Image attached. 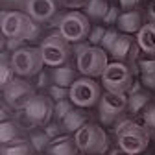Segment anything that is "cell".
Wrapping results in <instances>:
<instances>
[{"label": "cell", "instance_id": "obj_38", "mask_svg": "<svg viewBox=\"0 0 155 155\" xmlns=\"http://www.w3.org/2000/svg\"><path fill=\"white\" fill-rule=\"evenodd\" d=\"M109 155H133V153H129V151H126L122 148H114V150L109 151Z\"/></svg>", "mask_w": 155, "mask_h": 155}, {"label": "cell", "instance_id": "obj_20", "mask_svg": "<svg viewBox=\"0 0 155 155\" xmlns=\"http://www.w3.org/2000/svg\"><path fill=\"white\" fill-rule=\"evenodd\" d=\"M52 81L54 85H61V87H72V83L76 81V70L68 65L63 67H55L52 70Z\"/></svg>", "mask_w": 155, "mask_h": 155}, {"label": "cell", "instance_id": "obj_26", "mask_svg": "<svg viewBox=\"0 0 155 155\" xmlns=\"http://www.w3.org/2000/svg\"><path fill=\"white\" fill-rule=\"evenodd\" d=\"M13 74H15V70H13V67H11V61H8V57H6V54H4V55H2V78H0L2 89H4L6 85H9V83L15 80Z\"/></svg>", "mask_w": 155, "mask_h": 155}, {"label": "cell", "instance_id": "obj_34", "mask_svg": "<svg viewBox=\"0 0 155 155\" xmlns=\"http://www.w3.org/2000/svg\"><path fill=\"white\" fill-rule=\"evenodd\" d=\"M140 83L148 89H155V74H140Z\"/></svg>", "mask_w": 155, "mask_h": 155}, {"label": "cell", "instance_id": "obj_4", "mask_svg": "<svg viewBox=\"0 0 155 155\" xmlns=\"http://www.w3.org/2000/svg\"><path fill=\"white\" fill-rule=\"evenodd\" d=\"M76 144L85 155H105L109 148L107 133L98 124H85L78 133H74Z\"/></svg>", "mask_w": 155, "mask_h": 155}, {"label": "cell", "instance_id": "obj_21", "mask_svg": "<svg viewBox=\"0 0 155 155\" xmlns=\"http://www.w3.org/2000/svg\"><path fill=\"white\" fill-rule=\"evenodd\" d=\"M150 104V94L144 91L139 92H129V100H127V111L131 114H140Z\"/></svg>", "mask_w": 155, "mask_h": 155}, {"label": "cell", "instance_id": "obj_25", "mask_svg": "<svg viewBox=\"0 0 155 155\" xmlns=\"http://www.w3.org/2000/svg\"><path fill=\"white\" fill-rule=\"evenodd\" d=\"M70 111H72V100L70 98H65V100L55 102V105H54V116H55V120L57 122L63 120Z\"/></svg>", "mask_w": 155, "mask_h": 155}, {"label": "cell", "instance_id": "obj_3", "mask_svg": "<svg viewBox=\"0 0 155 155\" xmlns=\"http://www.w3.org/2000/svg\"><path fill=\"white\" fill-rule=\"evenodd\" d=\"M76 67L87 78L104 76L109 65V54L102 46L94 45H78L76 46Z\"/></svg>", "mask_w": 155, "mask_h": 155}, {"label": "cell", "instance_id": "obj_17", "mask_svg": "<svg viewBox=\"0 0 155 155\" xmlns=\"http://www.w3.org/2000/svg\"><path fill=\"white\" fill-rule=\"evenodd\" d=\"M135 43H137V41H135L129 33H120V37L116 39V43H114V46L111 48L109 55L113 57L114 61H122L124 63L129 57V52H131V48H133Z\"/></svg>", "mask_w": 155, "mask_h": 155}, {"label": "cell", "instance_id": "obj_19", "mask_svg": "<svg viewBox=\"0 0 155 155\" xmlns=\"http://www.w3.org/2000/svg\"><path fill=\"white\" fill-rule=\"evenodd\" d=\"M85 124H87V114L81 109H72L61 120V126L65 127V133H78Z\"/></svg>", "mask_w": 155, "mask_h": 155}, {"label": "cell", "instance_id": "obj_7", "mask_svg": "<svg viewBox=\"0 0 155 155\" xmlns=\"http://www.w3.org/2000/svg\"><path fill=\"white\" fill-rule=\"evenodd\" d=\"M57 30L68 43H81L91 35V18L81 11H68L59 18Z\"/></svg>", "mask_w": 155, "mask_h": 155}, {"label": "cell", "instance_id": "obj_6", "mask_svg": "<svg viewBox=\"0 0 155 155\" xmlns=\"http://www.w3.org/2000/svg\"><path fill=\"white\" fill-rule=\"evenodd\" d=\"M41 48V54H43V59H45V65L46 67H63L70 55V43L61 35V31H52L48 33L43 43L39 45Z\"/></svg>", "mask_w": 155, "mask_h": 155}, {"label": "cell", "instance_id": "obj_40", "mask_svg": "<svg viewBox=\"0 0 155 155\" xmlns=\"http://www.w3.org/2000/svg\"><path fill=\"white\" fill-rule=\"evenodd\" d=\"M140 155H150V153H146V151H144V153H140Z\"/></svg>", "mask_w": 155, "mask_h": 155}, {"label": "cell", "instance_id": "obj_35", "mask_svg": "<svg viewBox=\"0 0 155 155\" xmlns=\"http://www.w3.org/2000/svg\"><path fill=\"white\" fill-rule=\"evenodd\" d=\"M67 8H85L89 4V0H61Z\"/></svg>", "mask_w": 155, "mask_h": 155}, {"label": "cell", "instance_id": "obj_9", "mask_svg": "<svg viewBox=\"0 0 155 155\" xmlns=\"http://www.w3.org/2000/svg\"><path fill=\"white\" fill-rule=\"evenodd\" d=\"M102 87L96 83L92 78H78L70 87V100L74 105H78L80 109L83 107H92L96 104H100L102 98Z\"/></svg>", "mask_w": 155, "mask_h": 155}, {"label": "cell", "instance_id": "obj_36", "mask_svg": "<svg viewBox=\"0 0 155 155\" xmlns=\"http://www.w3.org/2000/svg\"><path fill=\"white\" fill-rule=\"evenodd\" d=\"M120 2V8H124L126 11H131L133 8H137L140 0H118Z\"/></svg>", "mask_w": 155, "mask_h": 155}, {"label": "cell", "instance_id": "obj_31", "mask_svg": "<svg viewBox=\"0 0 155 155\" xmlns=\"http://www.w3.org/2000/svg\"><path fill=\"white\" fill-rule=\"evenodd\" d=\"M105 28H102V26H94L92 30H91V35H89V43L91 45H94V46H98V45H102V41H104V37H105Z\"/></svg>", "mask_w": 155, "mask_h": 155}, {"label": "cell", "instance_id": "obj_2", "mask_svg": "<svg viewBox=\"0 0 155 155\" xmlns=\"http://www.w3.org/2000/svg\"><path fill=\"white\" fill-rule=\"evenodd\" d=\"M2 33L9 41H31L39 35V26L28 13L22 11H2Z\"/></svg>", "mask_w": 155, "mask_h": 155}, {"label": "cell", "instance_id": "obj_39", "mask_svg": "<svg viewBox=\"0 0 155 155\" xmlns=\"http://www.w3.org/2000/svg\"><path fill=\"white\" fill-rule=\"evenodd\" d=\"M39 87H45L46 85V76L45 74H41V76H39V83H37Z\"/></svg>", "mask_w": 155, "mask_h": 155}, {"label": "cell", "instance_id": "obj_33", "mask_svg": "<svg viewBox=\"0 0 155 155\" xmlns=\"http://www.w3.org/2000/svg\"><path fill=\"white\" fill-rule=\"evenodd\" d=\"M118 18H120V13H118V8L116 6H111L105 18H104V22L105 24H114V22H118Z\"/></svg>", "mask_w": 155, "mask_h": 155}, {"label": "cell", "instance_id": "obj_13", "mask_svg": "<svg viewBox=\"0 0 155 155\" xmlns=\"http://www.w3.org/2000/svg\"><path fill=\"white\" fill-rule=\"evenodd\" d=\"M55 0H26V13L35 22H48L55 17Z\"/></svg>", "mask_w": 155, "mask_h": 155}, {"label": "cell", "instance_id": "obj_27", "mask_svg": "<svg viewBox=\"0 0 155 155\" xmlns=\"http://www.w3.org/2000/svg\"><path fill=\"white\" fill-rule=\"evenodd\" d=\"M48 94L50 98L59 102V100H65V98H70V89L68 87H61V85H52L48 89Z\"/></svg>", "mask_w": 155, "mask_h": 155}, {"label": "cell", "instance_id": "obj_12", "mask_svg": "<svg viewBox=\"0 0 155 155\" xmlns=\"http://www.w3.org/2000/svg\"><path fill=\"white\" fill-rule=\"evenodd\" d=\"M54 105L48 96L43 94H35L31 102L22 109V116L26 124H30V127H37V126H46L50 122V118L54 116Z\"/></svg>", "mask_w": 155, "mask_h": 155}, {"label": "cell", "instance_id": "obj_5", "mask_svg": "<svg viewBox=\"0 0 155 155\" xmlns=\"http://www.w3.org/2000/svg\"><path fill=\"white\" fill-rule=\"evenodd\" d=\"M11 67L17 76L21 78H31L43 70L45 59L39 46H21L18 50L11 52Z\"/></svg>", "mask_w": 155, "mask_h": 155}, {"label": "cell", "instance_id": "obj_15", "mask_svg": "<svg viewBox=\"0 0 155 155\" xmlns=\"http://www.w3.org/2000/svg\"><path fill=\"white\" fill-rule=\"evenodd\" d=\"M135 39L144 55H155V22H146Z\"/></svg>", "mask_w": 155, "mask_h": 155}, {"label": "cell", "instance_id": "obj_8", "mask_svg": "<svg viewBox=\"0 0 155 155\" xmlns=\"http://www.w3.org/2000/svg\"><path fill=\"white\" fill-rule=\"evenodd\" d=\"M133 68L122 61H113L107 65L104 76H102V85L105 91L111 92H127L133 87Z\"/></svg>", "mask_w": 155, "mask_h": 155}, {"label": "cell", "instance_id": "obj_30", "mask_svg": "<svg viewBox=\"0 0 155 155\" xmlns=\"http://www.w3.org/2000/svg\"><path fill=\"white\" fill-rule=\"evenodd\" d=\"M118 37H120V33L116 31V30H107V31H105V37H104V41H102V45H100V46L109 54V52H111V48L114 46V43H116V39H118Z\"/></svg>", "mask_w": 155, "mask_h": 155}, {"label": "cell", "instance_id": "obj_32", "mask_svg": "<svg viewBox=\"0 0 155 155\" xmlns=\"http://www.w3.org/2000/svg\"><path fill=\"white\" fill-rule=\"evenodd\" d=\"M45 131H46V135H48V137L52 139V140H55V139H59V137H63V131H65V127L63 126H59V124H46L45 126Z\"/></svg>", "mask_w": 155, "mask_h": 155}, {"label": "cell", "instance_id": "obj_1", "mask_svg": "<svg viewBox=\"0 0 155 155\" xmlns=\"http://www.w3.org/2000/svg\"><path fill=\"white\" fill-rule=\"evenodd\" d=\"M113 131L116 135V142L118 148L133 153V155H140L146 151L150 144V129L144 124H139L135 120L124 118L120 122H116L113 126Z\"/></svg>", "mask_w": 155, "mask_h": 155}, {"label": "cell", "instance_id": "obj_29", "mask_svg": "<svg viewBox=\"0 0 155 155\" xmlns=\"http://www.w3.org/2000/svg\"><path fill=\"white\" fill-rule=\"evenodd\" d=\"M142 122L150 131L155 133V104H150L146 107V111L142 113Z\"/></svg>", "mask_w": 155, "mask_h": 155}, {"label": "cell", "instance_id": "obj_11", "mask_svg": "<svg viewBox=\"0 0 155 155\" xmlns=\"http://www.w3.org/2000/svg\"><path fill=\"white\" fill-rule=\"evenodd\" d=\"M2 94H4V102L11 109L22 111L31 102V98H33L37 92H35L33 85L30 81H26L24 78H15L9 85H6L2 89Z\"/></svg>", "mask_w": 155, "mask_h": 155}, {"label": "cell", "instance_id": "obj_16", "mask_svg": "<svg viewBox=\"0 0 155 155\" xmlns=\"http://www.w3.org/2000/svg\"><path fill=\"white\" fill-rule=\"evenodd\" d=\"M46 151H48V155H78L80 148L76 144V139L68 137V135H63V137L52 140V144Z\"/></svg>", "mask_w": 155, "mask_h": 155}, {"label": "cell", "instance_id": "obj_10", "mask_svg": "<svg viewBox=\"0 0 155 155\" xmlns=\"http://www.w3.org/2000/svg\"><path fill=\"white\" fill-rule=\"evenodd\" d=\"M127 100H129V96H126L124 92L105 91L98 104V111H100L98 116L102 120V126H114L116 118L127 109Z\"/></svg>", "mask_w": 155, "mask_h": 155}, {"label": "cell", "instance_id": "obj_28", "mask_svg": "<svg viewBox=\"0 0 155 155\" xmlns=\"http://www.w3.org/2000/svg\"><path fill=\"white\" fill-rule=\"evenodd\" d=\"M139 72L140 74H155V55H146L139 59Z\"/></svg>", "mask_w": 155, "mask_h": 155}, {"label": "cell", "instance_id": "obj_24", "mask_svg": "<svg viewBox=\"0 0 155 155\" xmlns=\"http://www.w3.org/2000/svg\"><path fill=\"white\" fill-rule=\"evenodd\" d=\"M30 142H31V146H33L35 151H43V150L50 148L52 139L46 135V131H37V133H33L31 137H30Z\"/></svg>", "mask_w": 155, "mask_h": 155}, {"label": "cell", "instance_id": "obj_23", "mask_svg": "<svg viewBox=\"0 0 155 155\" xmlns=\"http://www.w3.org/2000/svg\"><path fill=\"white\" fill-rule=\"evenodd\" d=\"M33 146L31 142H17L9 146H2V155H33Z\"/></svg>", "mask_w": 155, "mask_h": 155}, {"label": "cell", "instance_id": "obj_22", "mask_svg": "<svg viewBox=\"0 0 155 155\" xmlns=\"http://www.w3.org/2000/svg\"><path fill=\"white\" fill-rule=\"evenodd\" d=\"M107 0H89V4L85 6V15L92 21H104L107 11H109Z\"/></svg>", "mask_w": 155, "mask_h": 155}, {"label": "cell", "instance_id": "obj_18", "mask_svg": "<svg viewBox=\"0 0 155 155\" xmlns=\"http://www.w3.org/2000/svg\"><path fill=\"white\" fill-rule=\"evenodd\" d=\"M0 142H2L4 146L24 142L21 139V129H18L17 122H13V120H4L2 122V126H0Z\"/></svg>", "mask_w": 155, "mask_h": 155}, {"label": "cell", "instance_id": "obj_37", "mask_svg": "<svg viewBox=\"0 0 155 155\" xmlns=\"http://www.w3.org/2000/svg\"><path fill=\"white\" fill-rule=\"evenodd\" d=\"M148 22H155V4L148 8Z\"/></svg>", "mask_w": 155, "mask_h": 155}, {"label": "cell", "instance_id": "obj_14", "mask_svg": "<svg viewBox=\"0 0 155 155\" xmlns=\"http://www.w3.org/2000/svg\"><path fill=\"white\" fill-rule=\"evenodd\" d=\"M144 22H142V15L140 11L137 9H131V11H124L120 13V18H118V28L124 31V33H139L142 30Z\"/></svg>", "mask_w": 155, "mask_h": 155}]
</instances>
